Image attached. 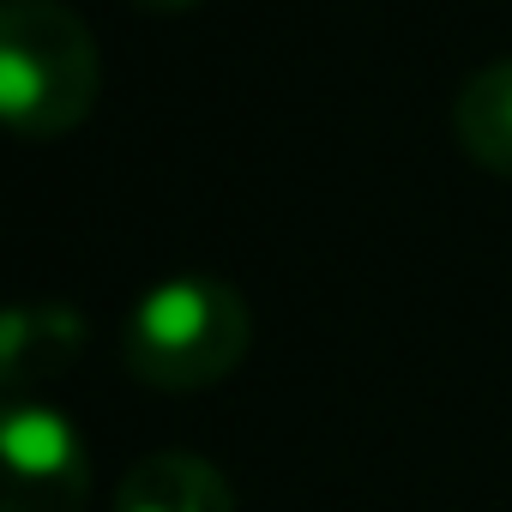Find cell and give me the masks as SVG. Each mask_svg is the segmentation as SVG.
I'll use <instances>...</instances> for the list:
<instances>
[{"mask_svg": "<svg viewBox=\"0 0 512 512\" xmlns=\"http://www.w3.org/2000/svg\"><path fill=\"white\" fill-rule=\"evenodd\" d=\"M37 350H43V368L55 374V368L79 350V320H73L67 308H13V314H7V344H0L7 398H19L25 380L37 374Z\"/></svg>", "mask_w": 512, "mask_h": 512, "instance_id": "6", "label": "cell"}, {"mask_svg": "<svg viewBox=\"0 0 512 512\" xmlns=\"http://www.w3.org/2000/svg\"><path fill=\"white\" fill-rule=\"evenodd\" d=\"M452 121H458V145L470 151V163L512 181V61H494V67L470 73L464 91H458Z\"/></svg>", "mask_w": 512, "mask_h": 512, "instance_id": "5", "label": "cell"}, {"mask_svg": "<svg viewBox=\"0 0 512 512\" xmlns=\"http://www.w3.org/2000/svg\"><path fill=\"white\" fill-rule=\"evenodd\" d=\"M253 320L241 290L211 272L163 278L127 320V368L157 392H205L241 368Z\"/></svg>", "mask_w": 512, "mask_h": 512, "instance_id": "2", "label": "cell"}, {"mask_svg": "<svg viewBox=\"0 0 512 512\" xmlns=\"http://www.w3.org/2000/svg\"><path fill=\"white\" fill-rule=\"evenodd\" d=\"M115 512H235V494L217 464L193 452H157L121 476Z\"/></svg>", "mask_w": 512, "mask_h": 512, "instance_id": "4", "label": "cell"}, {"mask_svg": "<svg viewBox=\"0 0 512 512\" xmlns=\"http://www.w3.org/2000/svg\"><path fill=\"white\" fill-rule=\"evenodd\" d=\"M0 470H7V500L0 512H85L91 500V458L79 428L49 404H7L0 422Z\"/></svg>", "mask_w": 512, "mask_h": 512, "instance_id": "3", "label": "cell"}, {"mask_svg": "<svg viewBox=\"0 0 512 512\" xmlns=\"http://www.w3.org/2000/svg\"><path fill=\"white\" fill-rule=\"evenodd\" d=\"M103 91V55L85 19L61 0L0 7V109L19 139H67Z\"/></svg>", "mask_w": 512, "mask_h": 512, "instance_id": "1", "label": "cell"}, {"mask_svg": "<svg viewBox=\"0 0 512 512\" xmlns=\"http://www.w3.org/2000/svg\"><path fill=\"white\" fill-rule=\"evenodd\" d=\"M139 7H151V13H187V7H199V0H139Z\"/></svg>", "mask_w": 512, "mask_h": 512, "instance_id": "7", "label": "cell"}]
</instances>
